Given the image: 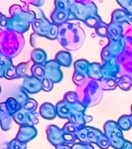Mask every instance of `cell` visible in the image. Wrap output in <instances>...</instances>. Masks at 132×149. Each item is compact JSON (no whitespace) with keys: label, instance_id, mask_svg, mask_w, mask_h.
I'll use <instances>...</instances> for the list:
<instances>
[{"label":"cell","instance_id":"obj_1","mask_svg":"<svg viewBox=\"0 0 132 149\" xmlns=\"http://www.w3.org/2000/svg\"><path fill=\"white\" fill-rule=\"evenodd\" d=\"M23 2L26 6H21L20 5H13L9 8L10 17L6 18L5 30H13L23 34L29 30L33 21L37 18L34 12L29 9L28 4L25 2Z\"/></svg>","mask_w":132,"mask_h":149},{"label":"cell","instance_id":"obj_2","mask_svg":"<svg viewBox=\"0 0 132 149\" xmlns=\"http://www.w3.org/2000/svg\"><path fill=\"white\" fill-rule=\"evenodd\" d=\"M85 37V32L79 23L68 22L59 26L58 40L65 50H79L83 45Z\"/></svg>","mask_w":132,"mask_h":149},{"label":"cell","instance_id":"obj_3","mask_svg":"<svg viewBox=\"0 0 132 149\" xmlns=\"http://www.w3.org/2000/svg\"><path fill=\"white\" fill-rule=\"evenodd\" d=\"M25 44L23 34L13 30H1L0 52L9 58H15L20 53Z\"/></svg>","mask_w":132,"mask_h":149},{"label":"cell","instance_id":"obj_4","mask_svg":"<svg viewBox=\"0 0 132 149\" xmlns=\"http://www.w3.org/2000/svg\"><path fill=\"white\" fill-rule=\"evenodd\" d=\"M75 93L79 102L86 108L97 105L102 100L103 95L100 82L93 79H89L82 86H77Z\"/></svg>","mask_w":132,"mask_h":149},{"label":"cell","instance_id":"obj_5","mask_svg":"<svg viewBox=\"0 0 132 149\" xmlns=\"http://www.w3.org/2000/svg\"><path fill=\"white\" fill-rule=\"evenodd\" d=\"M70 10L75 19H79L82 22L89 17L98 14L97 7L92 1H73Z\"/></svg>","mask_w":132,"mask_h":149},{"label":"cell","instance_id":"obj_6","mask_svg":"<svg viewBox=\"0 0 132 149\" xmlns=\"http://www.w3.org/2000/svg\"><path fill=\"white\" fill-rule=\"evenodd\" d=\"M104 134L109 140L110 145L115 149L122 148L126 141L122 130L115 121L108 120L105 123Z\"/></svg>","mask_w":132,"mask_h":149},{"label":"cell","instance_id":"obj_7","mask_svg":"<svg viewBox=\"0 0 132 149\" xmlns=\"http://www.w3.org/2000/svg\"><path fill=\"white\" fill-rule=\"evenodd\" d=\"M126 47L127 44L124 37L117 41L109 40V43L103 48L101 51L103 63L107 62L113 58H117L123 52Z\"/></svg>","mask_w":132,"mask_h":149},{"label":"cell","instance_id":"obj_8","mask_svg":"<svg viewBox=\"0 0 132 149\" xmlns=\"http://www.w3.org/2000/svg\"><path fill=\"white\" fill-rule=\"evenodd\" d=\"M89 62L86 59H79L74 64V74L72 76V80L77 86H82L88 81V71Z\"/></svg>","mask_w":132,"mask_h":149},{"label":"cell","instance_id":"obj_9","mask_svg":"<svg viewBox=\"0 0 132 149\" xmlns=\"http://www.w3.org/2000/svg\"><path fill=\"white\" fill-rule=\"evenodd\" d=\"M116 60L120 68V76L126 75L132 79V48L126 47Z\"/></svg>","mask_w":132,"mask_h":149},{"label":"cell","instance_id":"obj_10","mask_svg":"<svg viewBox=\"0 0 132 149\" xmlns=\"http://www.w3.org/2000/svg\"><path fill=\"white\" fill-rule=\"evenodd\" d=\"M13 120L20 126H34L39 123L38 113L28 112L21 107L13 116Z\"/></svg>","mask_w":132,"mask_h":149},{"label":"cell","instance_id":"obj_11","mask_svg":"<svg viewBox=\"0 0 132 149\" xmlns=\"http://www.w3.org/2000/svg\"><path fill=\"white\" fill-rule=\"evenodd\" d=\"M40 15H41L40 17L35 19L31 24L33 30H34V33L38 35L39 37H47L53 23H51L45 17L42 11H41Z\"/></svg>","mask_w":132,"mask_h":149},{"label":"cell","instance_id":"obj_12","mask_svg":"<svg viewBox=\"0 0 132 149\" xmlns=\"http://www.w3.org/2000/svg\"><path fill=\"white\" fill-rule=\"evenodd\" d=\"M60 65L55 60L47 61L44 65L45 78L51 79L54 83L60 82L63 79V73L60 68Z\"/></svg>","mask_w":132,"mask_h":149},{"label":"cell","instance_id":"obj_13","mask_svg":"<svg viewBox=\"0 0 132 149\" xmlns=\"http://www.w3.org/2000/svg\"><path fill=\"white\" fill-rule=\"evenodd\" d=\"M103 79H117L120 77V68L116 58L102 64Z\"/></svg>","mask_w":132,"mask_h":149},{"label":"cell","instance_id":"obj_14","mask_svg":"<svg viewBox=\"0 0 132 149\" xmlns=\"http://www.w3.org/2000/svg\"><path fill=\"white\" fill-rule=\"evenodd\" d=\"M51 19L52 23L60 26L68 23L70 20L75 19V17L70 9H54L51 15Z\"/></svg>","mask_w":132,"mask_h":149},{"label":"cell","instance_id":"obj_15","mask_svg":"<svg viewBox=\"0 0 132 149\" xmlns=\"http://www.w3.org/2000/svg\"><path fill=\"white\" fill-rule=\"evenodd\" d=\"M46 133L47 140L54 146L56 147L60 144H65L64 139H63L64 131L62 129H60L56 125L51 124L47 127Z\"/></svg>","mask_w":132,"mask_h":149},{"label":"cell","instance_id":"obj_16","mask_svg":"<svg viewBox=\"0 0 132 149\" xmlns=\"http://www.w3.org/2000/svg\"><path fill=\"white\" fill-rule=\"evenodd\" d=\"M23 80L22 87L29 94H36L42 90L41 79L30 74L24 77Z\"/></svg>","mask_w":132,"mask_h":149},{"label":"cell","instance_id":"obj_17","mask_svg":"<svg viewBox=\"0 0 132 149\" xmlns=\"http://www.w3.org/2000/svg\"><path fill=\"white\" fill-rule=\"evenodd\" d=\"M37 134V129L33 126H20L16 136V139L23 143H27L33 140Z\"/></svg>","mask_w":132,"mask_h":149},{"label":"cell","instance_id":"obj_18","mask_svg":"<svg viewBox=\"0 0 132 149\" xmlns=\"http://www.w3.org/2000/svg\"><path fill=\"white\" fill-rule=\"evenodd\" d=\"M110 23L122 26L124 29V33L128 28L131 26L129 23L128 14L124 9H116L113 12Z\"/></svg>","mask_w":132,"mask_h":149},{"label":"cell","instance_id":"obj_19","mask_svg":"<svg viewBox=\"0 0 132 149\" xmlns=\"http://www.w3.org/2000/svg\"><path fill=\"white\" fill-rule=\"evenodd\" d=\"M13 118L9 114L5 102L0 103V125L3 130H9L11 127V123Z\"/></svg>","mask_w":132,"mask_h":149},{"label":"cell","instance_id":"obj_20","mask_svg":"<svg viewBox=\"0 0 132 149\" xmlns=\"http://www.w3.org/2000/svg\"><path fill=\"white\" fill-rule=\"evenodd\" d=\"M124 29L122 26L110 23L108 24V30H107V38L109 40L117 41L124 37Z\"/></svg>","mask_w":132,"mask_h":149},{"label":"cell","instance_id":"obj_21","mask_svg":"<svg viewBox=\"0 0 132 149\" xmlns=\"http://www.w3.org/2000/svg\"><path fill=\"white\" fill-rule=\"evenodd\" d=\"M56 107V112L57 116L61 119H68L69 120V117L74 109L68 102L65 101L64 100H61L60 102L57 103Z\"/></svg>","mask_w":132,"mask_h":149},{"label":"cell","instance_id":"obj_22","mask_svg":"<svg viewBox=\"0 0 132 149\" xmlns=\"http://www.w3.org/2000/svg\"><path fill=\"white\" fill-rule=\"evenodd\" d=\"M39 114L46 120H53L57 116L56 107L51 102H44L41 106Z\"/></svg>","mask_w":132,"mask_h":149},{"label":"cell","instance_id":"obj_23","mask_svg":"<svg viewBox=\"0 0 132 149\" xmlns=\"http://www.w3.org/2000/svg\"><path fill=\"white\" fill-rule=\"evenodd\" d=\"M88 74L89 79L100 81L102 80V64L99 62L89 63Z\"/></svg>","mask_w":132,"mask_h":149},{"label":"cell","instance_id":"obj_24","mask_svg":"<svg viewBox=\"0 0 132 149\" xmlns=\"http://www.w3.org/2000/svg\"><path fill=\"white\" fill-rule=\"evenodd\" d=\"M54 60L60 65V66L68 68L72 62V54L68 51H60L56 54Z\"/></svg>","mask_w":132,"mask_h":149},{"label":"cell","instance_id":"obj_25","mask_svg":"<svg viewBox=\"0 0 132 149\" xmlns=\"http://www.w3.org/2000/svg\"><path fill=\"white\" fill-rule=\"evenodd\" d=\"M68 122L73 123L78 128L85 127H86V114L85 113L74 110L70 116Z\"/></svg>","mask_w":132,"mask_h":149},{"label":"cell","instance_id":"obj_26","mask_svg":"<svg viewBox=\"0 0 132 149\" xmlns=\"http://www.w3.org/2000/svg\"><path fill=\"white\" fill-rule=\"evenodd\" d=\"M30 58L34 64L44 65L47 63V54L41 48H35L30 54Z\"/></svg>","mask_w":132,"mask_h":149},{"label":"cell","instance_id":"obj_27","mask_svg":"<svg viewBox=\"0 0 132 149\" xmlns=\"http://www.w3.org/2000/svg\"><path fill=\"white\" fill-rule=\"evenodd\" d=\"M87 138H88L89 144H96L97 143L98 139L103 134V133L99 129L94 128L93 127H87Z\"/></svg>","mask_w":132,"mask_h":149},{"label":"cell","instance_id":"obj_28","mask_svg":"<svg viewBox=\"0 0 132 149\" xmlns=\"http://www.w3.org/2000/svg\"><path fill=\"white\" fill-rule=\"evenodd\" d=\"M13 98H14L17 101V102L20 105L21 107H22V105L24 104L30 99L27 93L23 89V87H20V88H17L15 91V93H13Z\"/></svg>","mask_w":132,"mask_h":149},{"label":"cell","instance_id":"obj_29","mask_svg":"<svg viewBox=\"0 0 132 149\" xmlns=\"http://www.w3.org/2000/svg\"><path fill=\"white\" fill-rule=\"evenodd\" d=\"M4 102L5 104H6V107L7 110H8L9 114L12 115V116H13V114L16 113V112L18 111L19 109L21 108L20 105L19 104L17 101L13 97L8 98L6 100V102Z\"/></svg>","mask_w":132,"mask_h":149},{"label":"cell","instance_id":"obj_30","mask_svg":"<svg viewBox=\"0 0 132 149\" xmlns=\"http://www.w3.org/2000/svg\"><path fill=\"white\" fill-rule=\"evenodd\" d=\"M117 81V86H119L122 90L128 91L131 88L132 79L130 77L126 76V75L120 76Z\"/></svg>","mask_w":132,"mask_h":149},{"label":"cell","instance_id":"obj_31","mask_svg":"<svg viewBox=\"0 0 132 149\" xmlns=\"http://www.w3.org/2000/svg\"><path fill=\"white\" fill-rule=\"evenodd\" d=\"M30 73H31V75L36 77L37 79H44V77H45V68H44V65L34 64L30 67Z\"/></svg>","mask_w":132,"mask_h":149},{"label":"cell","instance_id":"obj_32","mask_svg":"<svg viewBox=\"0 0 132 149\" xmlns=\"http://www.w3.org/2000/svg\"><path fill=\"white\" fill-rule=\"evenodd\" d=\"M117 79H102L100 81V86L103 88V90H113L115 89L117 86Z\"/></svg>","mask_w":132,"mask_h":149},{"label":"cell","instance_id":"obj_33","mask_svg":"<svg viewBox=\"0 0 132 149\" xmlns=\"http://www.w3.org/2000/svg\"><path fill=\"white\" fill-rule=\"evenodd\" d=\"M117 124L122 130H130L132 127L131 115H123L118 119Z\"/></svg>","mask_w":132,"mask_h":149},{"label":"cell","instance_id":"obj_34","mask_svg":"<svg viewBox=\"0 0 132 149\" xmlns=\"http://www.w3.org/2000/svg\"><path fill=\"white\" fill-rule=\"evenodd\" d=\"M29 67H30V63L29 62H21L18 65H16V73H17L19 79H20V78L23 79L27 75H30V74H27Z\"/></svg>","mask_w":132,"mask_h":149},{"label":"cell","instance_id":"obj_35","mask_svg":"<svg viewBox=\"0 0 132 149\" xmlns=\"http://www.w3.org/2000/svg\"><path fill=\"white\" fill-rule=\"evenodd\" d=\"M101 21H102V19L100 18V16L98 14H96V15H93V16L89 17L88 19H86L83 23L89 27L95 29Z\"/></svg>","mask_w":132,"mask_h":149},{"label":"cell","instance_id":"obj_36","mask_svg":"<svg viewBox=\"0 0 132 149\" xmlns=\"http://www.w3.org/2000/svg\"><path fill=\"white\" fill-rule=\"evenodd\" d=\"M107 30H108V24L105 23L103 21H101L99 25L95 28L96 33L100 37H107Z\"/></svg>","mask_w":132,"mask_h":149},{"label":"cell","instance_id":"obj_37","mask_svg":"<svg viewBox=\"0 0 132 149\" xmlns=\"http://www.w3.org/2000/svg\"><path fill=\"white\" fill-rule=\"evenodd\" d=\"M21 107L25 109V110H27V111L34 113V112L36 111V109L37 108V102L35 100L30 98L24 104L22 105Z\"/></svg>","mask_w":132,"mask_h":149},{"label":"cell","instance_id":"obj_38","mask_svg":"<svg viewBox=\"0 0 132 149\" xmlns=\"http://www.w3.org/2000/svg\"><path fill=\"white\" fill-rule=\"evenodd\" d=\"M4 77L6 79H19L17 73H16V66H14L13 65L9 66V67L6 68L5 69V74Z\"/></svg>","mask_w":132,"mask_h":149},{"label":"cell","instance_id":"obj_39","mask_svg":"<svg viewBox=\"0 0 132 149\" xmlns=\"http://www.w3.org/2000/svg\"><path fill=\"white\" fill-rule=\"evenodd\" d=\"M76 138L81 141V143H85V144H89L88 138H87V129L86 127H85L79 128V130H77L75 134Z\"/></svg>","mask_w":132,"mask_h":149},{"label":"cell","instance_id":"obj_40","mask_svg":"<svg viewBox=\"0 0 132 149\" xmlns=\"http://www.w3.org/2000/svg\"><path fill=\"white\" fill-rule=\"evenodd\" d=\"M73 1L71 0H56L54 1L55 9H70Z\"/></svg>","mask_w":132,"mask_h":149},{"label":"cell","instance_id":"obj_41","mask_svg":"<svg viewBox=\"0 0 132 149\" xmlns=\"http://www.w3.org/2000/svg\"><path fill=\"white\" fill-rule=\"evenodd\" d=\"M63 100L71 105L75 104V102L79 101L78 95H77L75 92H68V93H66L65 95H64V99Z\"/></svg>","mask_w":132,"mask_h":149},{"label":"cell","instance_id":"obj_42","mask_svg":"<svg viewBox=\"0 0 132 149\" xmlns=\"http://www.w3.org/2000/svg\"><path fill=\"white\" fill-rule=\"evenodd\" d=\"M117 3L128 15H132V0H119Z\"/></svg>","mask_w":132,"mask_h":149},{"label":"cell","instance_id":"obj_43","mask_svg":"<svg viewBox=\"0 0 132 149\" xmlns=\"http://www.w3.org/2000/svg\"><path fill=\"white\" fill-rule=\"evenodd\" d=\"M27 144L20 141L19 140L14 138L11 141L9 142V149H27Z\"/></svg>","mask_w":132,"mask_h":149},{"label":"cell","instance_id":"obj_44","mask_svg":"<svg viewBox=\"0 0 132 149\" xmlns=\"http://www.w3.org/2000/svg\"><path fill=\"white\" fill-rule=\"evenodd\" d=\"M96 144H97L98 147H100V148L102 149L108 148L110 147V145L109 140H108V138L106 137V135H105L104 134H103L100 136V138L98 139Z\"/></svg>","mask_w":132,"mask_h":149},{"label":"cell","instance_id":"obj_45","mask_svg":"<svg viewBox=\"0 0 132 149\" xmlns=\"http://www.w3.org/2000/svg\"><path fill=\"white\" fill-rule=\"evenodd\" d=\"M54 82L51 81V79H47L44 77V79H41V85H42V90L45 92H50L52 90L54 87Z\"/></svg>","mask_w":132,"mask_h":149},{"label":"cell","instance_id":"obj_46","mask_svg":"<svg viewBox=\"0 0 132 149\" xmlns=\"http://www.w3.org/2000/svg\"><path fill=\"white\" fill-rule=\"evenodd\" d=\"M62 130L65 133H68V134H75L77 132V130H79V128L77 127L76 126L74 125L73 123L68 122L67 123H65V126L63 127Z\"/></svg>","mask_w":132,"mask_h":149},{"label":"cell","instance_id":"obj_47","mask_svg":"<svg viewBox=\"0 0 132 149\" xmlns=\"http://www.w3.org/2000/svg\"><path fill=\"white\" fill-rule=\"evenodd\" d=\"M124 38L127 46L132 48V26L128 28L124 33Z\"/></svg>","mask_w":132,"mask_h":149},{"label":"cell","instance_id":"obj_48","mask_svg":"<svg viewBox=\"0 0 132 149\" xmlns=\"http://www.w3.org/2000/svg\"><path fill=\"white\" fill-rule=\"evenodd\" d=\"M63 139H64L65 144L69 145L71 144H74L75 142L76 136H75V134H68V133L64 132Z\"/></svg>","mask_w":132,"mask_h":149},{"label":"cell","instance_id":"obj_49","mask_svg":"<svg viewBox=\"0 0 132 149\" xmlns=\"http://www.w3.org/2000/svg\"><path fill=\"white\" fill-rule=\"evenodd\" d=\"M13 61H12L11 58H8V57H6V56L2 55L0 57V65L6 69V68L9 67V66H11L13 65Z\"/></svg>","mask_w":132,"mask_h":149},{"label":"cell","instance_id":"obj_50","mask_svg":"<svg viewBox=\"0 0 132 149\" xmlns=\"http://www.w3.org/2000/svg\"><path fill=\"white\" fill-rule=\"evenodd\" d=\"M72 148V149H94L91 144H85V143H75Z\"/></svg>","mask_w":132,"mask_h":149},{"label":"cell","instance_id":"obj_51","mask_svg":"<svg viewBox=\"0 0 132 149\" xmlns=\"http://www.w3.org/2000/svg\"><path fill=\"white\" fill-rule=\"evenodd\" d=\"M25 2L26 3H27L28 5L32 4L33 6H34L36 7H40L44 4V1H39V0H37V1H29V2Z\"/></svg>","mask_w":132,"mask_h":149},{"label":"cell","instance_id":"obj_52","mask_svg":"<svg viewBox=\"0 0 132 149\" xmlns=\"http://www.w3.org/2000/svg\"><path fill=\"white\" fill-rule=\"evenodd\" d=\"M37 37H38V35L34 33L30 36V44H31V46L35 47V45H36V38H37Z\"/></svg>","mask_w":132,"mask_h":149},{"label":"cell","instance_id":"obj_53","mask_svg":"<svg viewBox=\"0 0 132 149\" xmlns=\"http://www.w3.org/2000/svg\"><path fill=\"white\" fill-rule=\"evenodd\" d=\"M121 149H132V144L130 141H128L126 140L125 143L124 144V146L122 147V148Z\"/></svg>","mask_w":132,"mask_h":149},{"label":"cell","instance_id":"obj_54","mask_svg":"<svg viewBox=\"0 0 132 149\" xmlns=\"http://www.w3.org/2000/svg\"><path fill=\"white\" fill-rule=\"evenodd\" d=\"M56 149H72V148L69 147L68 144H60L56 146Z\"/></svg>","mask_w":132,"mask_h":149},{"label":"cell","instance_id":"obj_55","mask_svg":"<svg viewBox=\"0 0 132 149\" xmlns=\"http://www.w3.org/2000/svg\"><path fill=\"white\" fill-rule=\"evenodd\" d=\"M0 149H9V142H6L0 145Z\"/></svg>","mask_w":132,"mask_h":149},{"label":"cell","instance_id":"obj_56","mask_svg":"<svg viewBox=\"0 0 132 149\" xmlns=\"http://www.w3.org/2000/svg\"><path fill=\"white\" fill-rule=\"evenodd\" d=\"M4 74H5V68L0 65V78L4 77Z\"/></svg>","mask_w":132,"mask_h":149},{"label":"cell","instance_id":"obj_57","mask_svg":"<svg viewBox=\"0 0 132 149\" xmlns=\"http://www.w3.org/2000/svg\"><path fill=\"white\" fill-rule=\"evenodd\" d=\"M4 18H5L4 15L0 13V28H1V26H2V21H3V19H4Z\"/></svg>","mask_w":132,"mask_h":149},{"label":"cell","instance_id":"obj_58","mask_svg":"<svg viewBox=\"0 0 132 149\" xmlns=\"http://www.w3.org/2000/svg\"><path fill=\"white\" fill-rule=\"evenodd\" d=\"M128 19H129V23L132 26V15H128Z\"/></svg>","mask_w":132,"mask_h":149},{"label":"cell","instance_id":"obj_59","mask_svg":"<svg viewBox=\"0 0 132 149\" xmlns=\"http://www.w3.org/2000/svg\"><path fill=\"white\" fill-rule=\"evenodd\" d=\"M131 123H132V114H131Z\"/></svg>","mask_w":132,"mask_h":149},{"label":"cell","instance_id":"obj_60","mask_svg":"<svg viewBox=\"0 0 132 149\" xmlns=\"http://www.w3.org/2000/svg\"><path fill=\"white\" fill-rule=\"evenodd\" d=\"M131 114H132V105H131Z\"/></svg>","mask_w":132,"mask_h":149},{"label":"cell","instance_id":"obj_61","mask_svg":"<svg viewBox=\"0 0 132 149\" xmlns=\"http://www.w3.org/2000/svg\"><path fill=\"white\" fill-rule=\"evenodd\" d=\"M1 56H2V54H1V52H0V57H1Z\"/></svg>","mask_w":132,"mask_h":149},{"label":"cell","instance_id":"obj_62","mask_svg":"<svg viewBox=\"0 0 132 149\" xmlns=\"http://www.w3.org/2000/svg\"><path fill=\"white\" fill-rule=\"evenodd\" d=\"M0 93H1V88H0Z\"/></svg>","mask_w":132,"mask_h":149}]
</instances>
